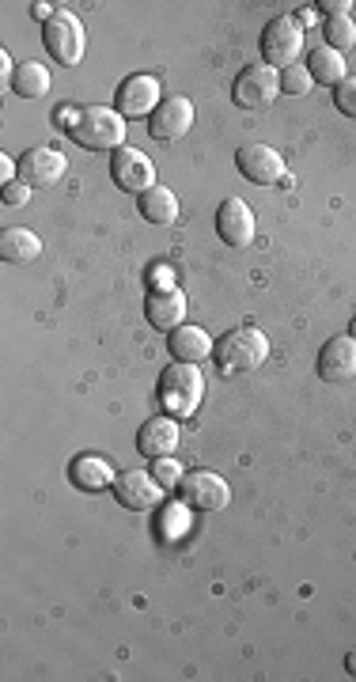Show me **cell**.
I'll return each mask as SVG.
<instances>
[{"label": "cell", "mask_w": 356, "mask_h": 682, "mask_svg": "<svg viewBox=\"0 0 356 682\" xmlns=\"http://www.w3.org/2000/svg\"><path fill=\"white\" fill-rule=\"evenodd\" d=\"M322 38H326L330 50H337V54H345V50L356 42V23L349 15H334V20H322Z\"/></svg>", "instance_id": "cb8c5ba5"}, {"label": "cell", "mask_w": 356, "mask_h": 682, "mask_svg": "<svg viewBox=\"0 0 356 682\" xmlns=\"http://www.w3.org/2000/svg\"><path fill=\"white\" fill-rule=\"evenodd\" d=\"M114 466L107 463L103 455H76L69 463V482L76 490L84 493H99V490H110L114 485Z\"/></svg>", "instance_id": "ac0fdd59"}, {"label": "cell", "mask_w": 356, "mask_h": 682, "mask_svg": "<svg viewBox=\"0 0 356 682\" xmlns=\"http://www.w3.org/2000/svg\"><path fill=\"white\" fill-rule=\"evenodd\" d=\"M15 68H20V65H15V62H12V54H8V50H4V54H0V76H4L8 84H12Z\"/></svg>", "instance_id": "4dcf8cb0"}, {"label": "cell", "mask_w": 356, "mask_h": 682, "mask_svg": "<svg viewBox=\"0 0 356 682\" xmlns=\"http://www.w3.org/2000/svg\"><path fill=\"white\" fill-rule=\"evenodd\" d=\"M216 235H220V243H227V246H251L254 243V235H258V224H254V212H251V205L243 201V198H224L220 201V209H216Z\"/></svg>", "instance_id": "8fae6325"}, {"label": "cell", "mask_w": 356, "mask_h": 682, "mask_svg": "<svg viewBox=\"0 0 356 682\" xmlns=\"http://www.w3.org/2000/svg\"><path fill=\"white\" fill-rule=\"evenodd\" d=\"M178 493H182L186 505L198 512H220L232 501V485L213 471H190L182 477V485H178Z\"/></svg>", "instance_id": "ba28073f"}, {"label": "cell", "mask_w": 356, "mask_h": 682, "mask_svg": "<svg viewBox=\"0 0 356 682\" xmlns=\"http://www.w3.org/2000/svg\"><path fill=\"white\" fill-rule=\"evenodd\" d=\"M266 356H269V341L254 327L227 330V334L216 338V345H213V364H216V372H224V375L258 372L262 364H266Z\"/></svg>", "instance_id": "7a4b0ae2"}, {"label": "cell", "mask_w": 356, "mask_h": 682, "mask_svg": "<svg viewBox=\"0 0 356 682\" xmlns=\"http://www.w3.org/2000/svg\"><path fill=\"white\" fill-rule=\"evenodd\" d=\"M164 102L159 96V80L148 73H137V76H125L122 88H118L114 96V110L122 118H152V110Z\"/></svg>", "instance_id": "9c48e42d"}, {"label": "cell", "mask_w": 356, "mask_h": 682, "mask_svg": "<svg viewBox=\"0 0 356 682\" xmlns=\"http://www.w3.org/2000/svg\"><path fill=\"white\" fill-rule=\"evenodd\" d=\"M334 107L342 110L345 118H353L356 122V76H345V80L334 88Z\"/></svg>", "instance_id": "4316f807"}, {"label": "cell", "mask_w": 356, "mask_h": 682, "mask_svg": "<svg viewBox=\"0 0 356 682\" xmlns=\"http://www.w3.org/2000/svg\"><path fill=\"white\" fill-rule=\"evenodd\" d=\"M137 451L144 459H167L178 451V421L175 417H152L137 432Z\"/></svg>", "instance_id": "e0dca14e"}, {"label": "cell", "mask_w": 356, "mask_h": 682, "mask_svg": "<svg viewBox=\"0 0 356 682\" xmlns=\"http://www.w3.org/2000/svg\"><path fill=\"white\" fill-rule=\"evenodd\" d=\"M349 0H319V12L322 20H334V15H349Z\"/></svg>", "instance_id": "f1b7e54d"}, {"label": "cell", "mask_w": 356, "mask_h": 682, "mask_svg": "<svg viewBox=\"0 0 356 682\" xmlns=\"http://www.w3.org/2000/svg\"><path fill=\"white\" fill-rule=\"evenodd\" d=\"M110 490H114L118 505L130 508V512H152V508H159V501H164V485H159L152 474H144V471L118 474Z\"/></svg>", "instance_id": "7c38bea8"}, {"label": "cell", "mask_w": 356, "mask_h": 682, "mask_svg": "<svg viewBox=\"0 0 356 682\" xmlns=\"http://www.w3.org/2000/svg\"><path fill=\"white\" fill-rule=\"evenodd\" d=\"M42 254V239L31 228H4L0 232V258L23 266V262H35Z\"/></svg>", "instance_id": "ffe728a7"}, {"label": "cell", "mask_w": 356, "mask_h": 682, "mask_svg": "<svg viewBox=\"0 0 356 682\" xmlns=\"http://www.w3.org/2000/svg\"><path fill=\"white\" fill-rule=\"evenodd\" d=\"M156 398H159V406H164L167 417L186 421V417H193L198 414V406L205 403V372H201L198 364L175 361L167 372H159Z\"/></svg>", "instance_id": "6da1fadb"}, {"label": "cell", "mask_w": 356, "mask_h": 682, "mask_svg": "<svg viewBox=\"0 0 356 682\" xmlns=\"http://www.w3.org/2000/svg\"><path fill=\"white\" fill-rule=\"evenodd\" d=\"M277 96H281V73L269 68L266 62L247 65L232 84V99L240 102L243 110H266Z\"/></svg>", "instance_id": "8992f818"}, {"label": "cell", "mask_w": 356, "mask_h": 682, "mask_svg": "<svg viewBox=\"0 0 356 682\" xmlns=\"http://www.w3.org/2000/svg\"><path fill=\"white\" fill-rule=\"evenodd\" d=\"M15 175H20V160L12 156H0V183H15Z\"/></svg>", "instance_id": "f546056e"}, {"label": "cell", "mask_w": 356, "mask_h": 682, "mask_svg": "<svg viewBox=\"0 0 356 682\" xmlns=\"http://www.w3.org/2000/svg\"><path fill=\"white\" fill-rule=\"evenodd\" d=\"M49 68L46 65H38V62H23L20 68H15V76H12V84L8 88L15 91L20 99H46L49 96Z\"/></svg>", "instance_id": "603a6c76"}, {"label": "cell", "mask_w": 356, "mask_h": 682, "mask_svg": "<svg viewBox=\"0 0 356 682\" xmlns=\"http://www.w3.org/2000/svg\"><path fill=\"white\" fill-rule=\"evenodd\" d=\"M110 178H114L118 190L137 194L141 198L144 190L156 186V164H152L141 148H130V144H125V148H118L114 156H110Z\"/></svg>", "instance_id": "52a82bcc"}, {"label": "cell", "mask_w": 356, "mask_h": 682, "mask_svg": "<svg viewBox=\"0 0 356 682\" xmlns=\"http://www.w3.org/2000/svg\"><path fill=\"white\" fill-rule=\"evenodd\" d=\"M42 46L54 57L57 65L73 68L84 62V50H88V34H84V23L76 20L73 12H57L49 23H42Z\"/></svg>", "instance_id": "5b68a950"}, {"label": "cell", "mask_w": 356, "mask_h": 682, "mask_svg": "<svg viewBox=\"0 0 356 682\" xmlns=\"http://www.w3.org/2000/svg\"><path fill=\"white\" fill-rule=\"evenodd\" d=\"M319 375L326 383H345L356 375V338L342 334V338H330L319 353Z\"/></svg>", "instance_id": "2e32d148"}, {"label": "cell", "mask_w": 356, "mask_h": 682, "mask_svg": "<svg viewBox=\"0 0 356 682\" xmlns=\"http://www.w3.org/2000/svg\"><path fill=\"white\" fill-rule=\"evenodd\" d=\"M137 212L148 224H175L178 220V198L175 190H167V186H152V190H144L137 198Z\"/></svg>", "instance_id": "44dd1931"}, {"label": "cell", "mask_w": 356, "mask_h": 682, "mask_svg": "<svg viewBox=\"0 0 356 682\" xmlns=\"http://www.w3.org/2000/svg\"><path fill=\"white\" fill-rule=\"evenodd\" d=\"M345 668H349V675H356V652L345 656Z\"/></svg>", "instance_id": "d6a6232c"}, {"label": "cell", "mask_w": 356, "mask_h": 682, "mask_svg": "<svg viewBox=\"0 0 356 682\" xmlns=\"http://www.w3.org/2000/svg\"><path fill=\"white\" fill-rule=\"evenodd\" d=\"M308 73L315 76V84H326V88H337V84L349 76L345 73V57L337 54V50H330L326 42L308 54Z\"/></svg>", "instance_id": "7402d4cb"}, {"label": "cell", "mask_w": 356, "mask_h": 682, "mask_svg": "<svg viewBox=\"0 0 356 682\" xmlns=\"http://www.w3.org/2000/svg\"><path fill=\"white\" fill-rule=\"evenodd\" d=\"M152 477H156L164 490H175V485H182V466L175 463V455H167V459H156V466H152Z\"/></svg>", "instance_id": "484cf974"}, {"label": "cell", "mask_w": 356, "mask_h": 682, "mask_svg": "<svg viewBox=\"0 0 356 682\" xmlns=\"http://www.w3.org/2000/svg\"><path fill=\"white\" fill-rule=\"evenodd\" d=\"M349 334L356 338V315H353V327H349Z\"/></svg>", "instance_id": "836d02e7"}, {"label": "cell", "mask_w": 356, "mask_h": 682, "mask_svg": "<svg viewBox=\"0 0 356 682\" xmlns=\"http://www.w3.org/2000/svg\"><path fill=\"white\" fill-rule=\"evenodd\" d=\"M69 136L88 152H118L125 148V118L114 107H80Z\"/></svg>", "instance_id": "3957f363"}, {"label": "cell", "mask_w": 356, "mask_h": 682, "mask_svg": "<svg viewBox=\"0 0 356 682\" xmlns=\"http://www.w3.org/2000/svg\"><path fill=\"white\" fill-rule=\"evenodd\" d=\"M144 315L156 330H178L186 319V293L178 285H164V288H152L148 300H144Z\"/></svg>", "instance_id": "9a60e30c"}, {"label": "cell", "mask_w": 356, "mask_h": 682, "mask_svg": "<svg viewBox=\"0 0 356 682\" xmlns=\"http://www.w3.org/2000/svg\"><path fill=\"white\" fill-rule=\"evenodd\" d=\"M235 167H240V175L254 186L285 183V160H281V152L269 148V144H243V148L235 152Z\"/></svg>", "instance_id": "30bf717a"}, {"label": "cell", "mask_w": 356, "mask_h": 682, "mask_svg": "<svg viewBox=\"0 0 356 682\" xmlns=\"http://www.w3.org/2000/svg\"><path fill=\"white\" fill-rule=\"evenodd\" d=\"M0 198H4V205H27L31 201V186L23 183V178H15V183L4 186V194H0Z\"/></svg>", "instance_id": "83f0119b"}, {"label": "cell", "mask_w": 356, "mask_h": 682, "mask_svg": "<svg viewBox=\"0 0 356 682\" xmlns=\"http://www.w3.org/2000/svg\"><path fill=\"white\" fill-rule=\"evenodd\" d=\"M65 167H69V160L62 156L57 148H46V144H38V148H27L20 160V178L31 186V190H42V186H54L57 178L65 175Z\"/></svg>", "instance_id": "5bb4252c"}, {"label": "cell", "mask_w": 356, "mask_h": 682, "mask_svg": "<svg viewBox=\"0 0 356 682\" xmlns=\"http://www.w3.org/2000/svg\"><path fill=\"white\" fill-rule=\"evenodd\" d=\"M311 88H315V76L308 73V65L281 68V91H288V96H296V99H303Z\"/></svg>", "instance_id": "d4e9b609"}, {"label": "cell", "mask_w": 356, "mask_h": 682, "mask_svg": "<svg viewBox=\"0 0 356 682\" xmlns=\"http://www.w3.org/2000/svg\"><path fill=\"white\" fill-rule=\"evenodd\" d=\"M190 130H193V102L186 96L164 99L148 118V133L156 136V141H164V144L178 141V136H186Z\"/></svg>", "instance_id": "4fadbf2b"}, {"label": "cell", "mask_w": 356, "mask_h": 682, "mask_svg": "<svg viewBox=\"0 0 356 682\" xmlns=\"http://www.w3.org/2000/svg\"><path fill=\"white\" fill-rule=\"evenodd\" d=\"M258 46L262 62L269 68H292L303 54V23L296 15H277V20L266 23Z\"/></svg>", "instance_id": "277c9868"}, {"label": "cell", "mask_w": 356, "mask_h": 682, "mask_svg": "<svg viewBox=\"0 0 356 682\" xmlns=\"http://www.w3.org/2000/svg\"><path fill=\"white\" fill-rule=\"evenodd\" d=\"M31 12H35V15H38V20H42V23H49V20H54V15H57V12H54V8H49V4H46V0H35V4H31Z\"/></svg>", "instance_id": "1f68e13d"}, {"label": "cell", "mask_w": 356, "mask_h": 682, "mask_svg": "<svg viewBox=\"0 0 356 682\" xmlns=\"http://www.w3.org/2000/svg\"><path fill=\"white\" fill-rule=\"evenodd\" d=\"M167 345H171V356L175 361H182V364H201L205 361V356H213V345L216 341L205 334V330L201 327H178V330H171V341H167Z\"/></svg>", "instance_id": "d6986e66"}]
</instances>
